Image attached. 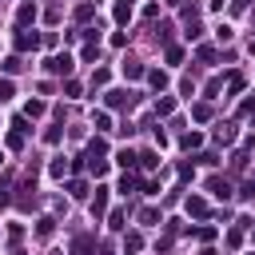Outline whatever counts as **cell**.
<instances>
[{
  "label": "cell",
  "mask_w": 255,
  "mask_h": 255,
  "mask_svg": "<svg viewBox=\"0 0 255 255\" xmlns=\"http://www.w3.org/2000/svg\"><path fill=\"white\" fill-rule=\"evenodd\" d=\"M44 68H48L52 76H72V56H68V52H64V56H48Z\"/></svg>",
  "instance_id": "1"
},
{
  "label": "cell",
  "mask_w": 255,
  "mask_h": 255,
  "mask_svg": "<svg viewBox=\"0 0 255 255\" xmlns=\"http://www.w3.org/2000/svg\"><path fill=\"white\" fill-rule=\"evenodd\" d=\"M104 104H108V108H131V104H135V96H131V92H108V96H104Z\"/></svg>",
  "instance_id": "2"
},
{
  "label": "cell",
  "mask_w": 255,
  "mask_h": 255,
  "mask_svg": "<svg viewBox=\"0 0 255 255\" xmlns=\"http://www.w3.org/2000/svg\"><path fill=\"white\" fill-rule=\"evenodd\" d=\"M183 207H187V215H191V219H203V215H207V203H203L199 195H191V199H187Z\"/></svg>",
  "instance_id": "3"
},
{
  "label": "cell",
  "mask_w": 255,
  "mask_h": 255,
  "mask_svg": "<svg viewBox=\"0 0 255 255\" xmlns=\"http://www.w3.org/2000/svg\"><path fill=\"white\" fill-rule=\"evenodd\" d=\"M36 44H40V36H36V32H20V36H16V48H20V52H32Z\"/></svg>",
  "instance_id": "4"
},
{
  "label": "cell",
  "mask_w": 255,
  "mask_h": 255,
  "mask_svg": "<svg viewBox=\"0 0 255 255\" xmlns=\"http://www.w3.org/2000/svg\"><path fill=\"white\" fill-rule=\"evenodd\" d=\"M207 187H211V195H215V199H227V195H231V183H227V179H219V175H215Z\"/></svg>",
  "instance_id": "5"
},
{
  "label": "cell",
  "mask_w": 255,
  "mask_h": 255,
  "mask_svg": "<svg viewBox=\"0 0 255 255\" xmlns=\"http://www.w3.org/2000/svg\"><path fill=\"white\" fill-rule=\"evenodd\" d=\"M104 207H108V187H96V199H92V215L100 219V215H104Z\"/></svg>",
  "instance_id": "6"
},
{
  "label": "cell",
  "mask_w": 255,
  "mask_h": 255,
  "mask_svg": "<svg viewBox=\"0 0 255 255\" xmlns=\"http://www.w3.org/2000/svg\"><path fill=\"white\" fill-rule=\"evenodd\" d=\"M143 76H147V84H151L155 92H163V88H167V76H163L159 68H151V72H143Z\"/></svg>",
  "instance_id": "7"
},
{
  "label": "cell",
  "mask_w": 255,
  "mask_h": 255,
  "mask_svg": "<svg viewBox=\"0 0 255 255\" xmlns=\"http://www.w3.org/2000/svg\"><path fill=\"white\" fill-rule=\"evenodd\" d=\"M32 20H36V8H32V4H20V12H16V24L24 28V24H32Z\"/></svg>",
  "instance_id": "8"
},
{
  "label": "cell",
  "mask_w": 255,
  "mask_h": 255,
  "mask_svg": "<svg viewBox=\"0 0 255 255\" xmlns=\"http://www.w3.org/2000/svg\"><path fill=\"white\" fill-rule=\"evenodd\" d=\"M116 163H120V167H128V171H131V167H135V163H139V155H135V151H128V147H124V151H120V155H116Z\"/></svg>",
  "instance_id": "9"
},
{
  "label": "cell",
  "mask_w": 255,
  "mask_h": 255,
  "mask_svg": "<svg viewBox=\"0 0 255 255\" xmlns=\"http://www.w3.org/2000/svg\"><path fill=\"white\" fill-rule=\"evenodd\" d=\"M139 247H143V239H139L135 231H131V235H124V255H135Z\"/></svg>",
  "instance_id": "10"
},
{
  "label": "cell",
  "mask_w": 255,
  "mask_h": 255,
  "mask_svg": "<svg viewBox=\"0 0 255 255\" xmlns=\"http://www.w3.org/2000/svg\"><path fill=\"white\" fill-rule=\"evenodd\" d=\"M143 72H147V68H143V64H135V60H128V64H124V76H128V80H139Z\"/></svg>",
  "instance_id": "11"
},
{
  "label": "cell",
  "mask_w": 255,
  "mask_h": 255,
  "mask_svg": "<svg viewBox=\"0 0 255 255\" xmlns=\"http://www.w3.org/2000/svg\"><path fill=\"white\" fill-rule=\"evenodd\" d=\"M171 112H175V100H171V96L155 100V116H171Z\"/></svg>",
  "instance_id": "12"
},
{
  "label": "cell",
  "mask_w": 255,
  "mask_h": 255,
  "mask_svg": "<svg viewBox=\"0 0 255 255\" xmlns=\"http://www.w3.org/2000/svg\"><path fill=\"white\" fill-rule=\"evenodd\" d=\"M68 195H72V199H84V195H88V183H84V179H72V183H68Z\"/></svg>",
  "instance_id": "13"
},
{
  "label": "cell",
  "mask_w": 255,
  "mask_h": 255,
  "mask_svg": "<svg viewBox=\"0 0 255 255\" xmlns=\"http://www.w3.org/2000/svg\"><path fill=\"white\" fill-rule=\"evenodd\" d=\"M72 251H76V255H88V251H92V235H76Z\"/></svg>",
  "instance_id": "14"
},
{
  "label": "cell",
  "mask_w": 255,
  "mask_h": 255,
  "mask_svg": "<svg viewBox=\"0 0 255 255\" xmlns=\"http://www.w3.org/2000/svg\"><path fill=\"white\" fill-rule=\"evenodd\" d=\"M215 135H219V143H231V139H235V128H231V124H219Z\"/></svg>",
  "instance_id": "15"
},
{
  "label": "cell",
  "mask_w": 255,
  "mask_h": 255,
  "mask_svg": "<svg viewBox=\"0 0 255 255\" xmlns=\"http://www.w3.org/2000/svg\"><path fill=\"white\" fill-rule=\"evenodd\" d=\"M52 175H56V179H64V175H68V159H64V155H56V159H52Z\"/></svg>",
  "instance_id": "16"
},
{
  "label": "cell",
  "mask_w": 255,
  "mask_h": 255,
  "mask_svg": "<svg viewBox=\"0 0 255 255\" xmlns=\"http://www.w3.org/2000/svg\"><path fill=\"white\" fill-rule=\"evenodd\" d=\"M191 116H195L199 124H203V120H211V104H195V108H191Z\"/></svg>",
  "instance_id": "17"
},
{
  "label": "cell",
  "mask_w": 255,
  "mask_h": 255,
  "mask_svg": "<svg viewBox=\"0 0 255 255\" xmlns=\"http://www.w3.org/2000/svg\"><path fill=\"white\" fill-rule=\"evenodd\" d=\"M139 167H147V171L159 167V155H155V151H143V155H139Z\"/></svg>",
  "instance_id": "18"
},
{
  "label": "cell",
  "mask_w": 255,
  "mask_h": 255,
  "mask_svg": "<svg viewBox=\"0 0 255 255\" xmlns=\"http://www.w3.org/2000/svg\"><path fill=\"white\" fill-rule=\"evenodd\" d=\"M139 223H147V227L159 223V211H155V207H143V211H139Z\"/></svg>",
  "instance_id": "19"
},
{
  "label": "cell",
  "mask_w": 255,
  "mask_h": 255,
  "mask_svg": "<svg viewBox=\"0 0 255 255\" xmlns=\"http://www.w3.org/2000/svg\"><path fill=\"white\" fill-rule=\"evenodd\" d=\"M52 223H56V219H48V215H44V219L36 223V235H40V239H48V235H52Z\"/></svg>",
  "instance_id": "20"
},
{
  "label": "cell",
  "mask_w": 255,
  "mask_h": 255,
  "mask_svg": "<svg viewBox=\"0 0 255 255\" xmlns=\"http://www.w3.org/2000/svg\"><path fill=\"white\" fill-rule=\"evenodd\" d=\"M12 96H16V88H12V80L4 76V80H0V104H4V100H12Z\"/></svg>",
  "instance_id": "21"
},
{
  "label": "cell",
  "mask_w": 255,
  "mask_h": 255,
  "mask_svg": "<svg viewBox=\"0 0 255 255\" xmlns=\"http://www.w3.org/2000/svg\"><path fill=\"white\" fill-rule=\"evenodd\" d=\"M183 60V48H175V44H167V64H179Z\"/></svg>",
  "instance_id": "22"
},
{
  "label": "cell",
  "mask_w": 255,
  "mask_h": 255,
  "mask_svg": "<svg viewBox=\"0 0 255 255\" xmlns=\"http://www.w3.org/2000/svg\"><path fill=\"white\" fill-rule=\"evenodd\" d=\"M24 116H44V100H32V104L24 108Z\"/></svg>",
  "instance_id": "23"
},
{
  "label": "cell",
  "mask_w": 255,
  "mask_h": 255,
  "mask_svg": "<svg viewBox=\"0 0 255 255\" xmlns=\"http://www.w3.org/2000/svg\"><path fill=\"white\" fill-rule=\"evenodd\" d=\"M8 147H24V131L12 128V131H8Z\"/></svg>",
  "instance_id": "24"
},
{
  "label": "cell",
  "mask_w": 255,
  "mask_h": 255,
  "mask_svg": "<svg viewBox=\"0 0 255 255\" xmlns=\"http://www.w3.org/2000/svg\"><path fill=\"white\" fill-rule=\"evenodd\" d=\"M76 16H80V20H92V16H96V8H92V4H80V8H76Z\"/></svg>",
  "instance_id": "25"
},
{
  "label": "cell",
  "mask_w": 255,
  "mask_h": 255,
  "mask_svg": "<svg viewBox=\"0 0 255 255\" xmlns=\"http://www.w3.org/2000/svg\"><path fill=\"white\" fill-rule=\"evenodd\" d=\"M199 60H203V64H215V48L203 44V48H199Z\"/></svg>",
  "instance_id": "26"
},
{
  "label": "cell",
  "mask_w": 255,
  "mask_h": 255,
  "mask_svg": "<svg viewBox=\"0 0 255 255\" xmlns=\"http://www.w3.org/2000/svg\"><path fill=\"white\" fill-rule=\"evenodd\" d=\"M0 68H4V72H8V76H12V72H20V60H16V56H8V60H4V64H0Z\"/></svg>",
  "instance_id": "27"
},
{
  "label": "cell",
  "mask_w": 255,
  "mask_h": 255,
  "mask_svg": "<svg viewBox=\"0 0 255 255\" xmlns=\"http://www.w3.org/2000/svg\"><path fill=\"white\" fill-rule=\"evenodd\" d=\"M104 84H108V72H104V68H96V76H92V88H104Z\"/></svg>",
  "instance_id": "28"
},
{
  "label": "cell",
  "mask_w": 255,
  "mask_h": 255,
  "mask_svg": "<svg viewBox=\"0 0 255 255\" xmlns=\"http://www.w3.org/2000/svg\"><path fill=\"white\" fill-rule=\"evenodd\" d=\"M135 183H139V179H135V175H124V179H120V191H124V195H128V191H131V187H135Z\"/></svg>",
  "instance_id": "29"
},
{
  "label": "cell",
  "mask_w": 255,
  "mask_h": 255,
  "mask_svg": "<svg viewBox=\"0 0 255 255\" xmlns=\"http://www.w3.org/2000/svg\"><path fill=\"white\" fill-rule=\"evenodd\" d=\"M96 128H112V116L108 112H96Z\"/></svg>",
  "instance_id": "30"
},
{
  "label": "cell",
  "mask_w": 255,
  "mask_h": 255,
  "mask_svg": "<svg viewBox=\"0 0 255 255\" xmlns=\"http://www.w3.org/2000/svg\"><path fill=\"white\" fill-rule=\"evenodd\" d=\"M183 147H199V131H187L183 135Z\"/></svg>",
  "instance_id": "31"
},
{
  "label": "cell",
  "mask_w": 255,
  "mask_h": 255,
  "mask_svg": "<svg viewBox=\"0 0 255 255\" xmlns=\"http://www.w3.org/2000/svg\"><path fill=\"white\" fill-rule=\"evenodd\" d=\"M239 195H243V199H255V179H247V183H243V191H239Z\"/></svg>",
  "instance_id": "32"
},
{
  "label": "cell",
  "mask_w": 255,
  "mask_h": 255,
  "mask_svg": "<svg viewBox=\"0 0 255 255\" xmlns=\"http://www.w3.org/2000/svg\"><path fill=\"white\" fill-rule=\"evenodd\" d=\"M116 4H120V8H131V4H135V0H116Z\"/></svg>",
  "instance_id": "33"
},
{
  "label": "cell",
  "mask_w": 255,
  "mask_h": 255,
  "mask_svg": "<svg viewBox=\"0 0 255 255\" xmlns=\"http://www.w3.org/2000/svg\"><path fill=\"white\" fill-rule=\"evenodd\" d=\"M251 56H255V40H251Z\"/></svg>",
  "instance_id": "34"
},
{
  "label": "cell",
  "mask_w": 255,
  "mask_h": 255,
  "mask_svg": "<svg viewBox=\"0 0 255 255\" xmlns=\"http://www.w3.org/2000/svg\"><path fill=\"white\" fill-rule=\"evenodd\" d=\"M167 4H179V0H167Z\"/></svg>",
  "instance_id": "35"
},
{
  "label": "cell",
  "mask_w": 255,
  "mask_h": 255,
  "mask_svg": "<svg viewBox=\"0 0 255 255\" xmlns=\"http://www.w3.org/2000/svg\"><path fill=\"white\" fill-rule=\"evenodd\" d=\"M247 255H255V251H247Z\"/></svg>",
  "instance_id": "36"
}]
</instances>
